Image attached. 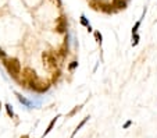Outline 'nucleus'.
Here are the masks:
<instances>
[{
    "label": "nucleus",
    "mask_w": 157,
    "mask_h": 138,
    "mask_svg": "<svg viewBox=\"0 0 157 138\" xmlns=\"http://www.w3.org/2000/svg\"><path fill=\"white\" fill-rule=\"evenodd\" d=\"M94 38H96V41H97L99 43H102V41H103V36H102V34H100L99 31L94 32Z\"/></svg>",
    "instance_id": "9b49d317"
},
{
    "label": "nucleus",
    "mask_w": 157,
    "mask_h": 138,
    "mask_svg": "<svg viewBox=\"0 0 157 138\" xmlns=\"http://www.w3.org/2000/svg\"><path fill=\"white\" fill-rule=\"evenodd\" d=\"M138 42H139V35H138V34H134V41H132V45H134V46H136V45H138Z\"/></svg>",
    "instance_id": "4468645a"
},
{
    "label": "nucleus",
    "mask_w": 157,
    "mask_h": 138,
    "mask_svg": "<svg viewBox=\"0 0 157 138\" xmlns=\"http://www.w3.org/2000/svg\"><path fill=\"white\" fill-rule=\"evenodd\" d=\"M49 60H47V61H49V63H50V66H52V67H56V66H57V60H56V57H54V54L53 53H50L49 54Z\"/></svg>",
    "instance_id": "0eeeda50"
},
{
    "label": "nucleus",
    "mask_w": 157,
    "mask_h": 138,
    "mask_svg": "<svg viewBox=\"0 0 157 138\" xmlns=\"http://www.w3.org/2000/svg\"><path fill=\"white\" fill-rule=\"evenodd\" d=\"M113 7L118 9V10H121V9H125V7H126V1H125V0H114V1H113Z\"/></svg>",
    "instance_id": "20e7f679"
},
{
    "label": "nucleus",
    "mask_w": 157,
    "mask_h": 138,
    "mask_svg": "<svg viewBox=\"0 0 157 138\" xmlns=\"http://www.w3.org/2000/svg\"><path fill=\"white\" fill-rule=\"evenodd\" d=\"M77 67H78V61H72V63L68 66V69L71 70V71H74V70L77 69Z\"/></svg>",
    "instance_id": "ddd939ff"
},
{
    "label": "nucleus",
    "mask_w": 157,
    "mask_h": 138,
    "mask_svg": "<svg viewBox=\"0 0 157 138\" xmlns=\"http://www.w3.org/2000/svg\"><path fill=\"white\" fill-rule=\"evenodd\" d=\"M131 124H132V122H131V120H128V122H126L125 124H124V128H128L129 126H131Z\"/></svg>",
    "instance_id": "dca6fc26"
},
{
    "label": "nucleus",
    "mask_w": 157,
    "mask_h": 138,
    "mask_svg": "<svg viewBox=\"0 0 157 138\" xmlns=\"http://www.w3.org/2000/svg\"><path fill=\"white\" fill-rule=\"evenodd\" d=\"M88 120H89V117H85L84 120H82V122H81V123H79V124H78V127L75 128V131H74V133H72V135H71V137H74V135H75V134L78 133L79 130H81V128H82V127H84V126H85V123L88 122Z\"/></svg>",
    "instance_id": "423d86ee"
},
{
    "label": "nucleus",
    "mask_w": 157,
    "mask_h": 138,
    "mask_svg": "<svg viewBox=\"0 0 157 138\" xmlns=\"http://www.w3.org/2000/svg\"><path fill=\"white\" fill-rule=\"evenodd\" d=\"M16 95H17V98H18V101L21 102L22 105H25L26 107H32V103H31L29 101H28V99H25V98H22V96L20 95V94H16Z\"/></svg>",
    "instance_id": "39448f33"
},
{
    "label": "nucleus",
    "mask_w": 157,
    "mask_h": 138,
    "mask_svg": "<svg viewBox=\"0 0 157 138\" xmlns=\"http://www.w3.org/2000/svg\"><path fill=\"white\" fill-rule=\"evenodd\" d=\"M57 119H58V116H57V117H54V119H53L52 122H50V124H49V127H47V130L45 131V134H43V135H46V134H49L50 131H52L53 127H54V124H56V120H57Z\"/></svg>",
    "instance_id": "6e6552de"
},
{
    "label": "nucleus",
    "mask_w": 157,
    "mask_h": 138,
    "mask_svg": "<svg viewBox=\"0 0 157 138\" xmlns=\"http://www.w3.org/2000/svg\"><path fill=\"white\" fill-rule=\"evenodd\" d=\"M6 110H7V114H9V116L11 117V119L14 117V112H13V109H11L10 105H6Z\"/></svg>",
    "instance_id": "9d476101"
},
{
    "label": "nucleus",
    "mask_w": 157,
    "mask_h": 138,
    "mask_svg": "<svg viewBox=\"0 0 157 138\" xmlns=\"http://www.w3.org/2000/svg\"><path fill=\"white\" fill-rule=\"evenodd\" d=\"M57 32H60V34H64V32L67 31V20L64 18V17H60L58 18V22H57Z\"/></svg>",
    "instance_id": "f03ea898"
},
{
    "label": "nucleus",
    "mask_w": 157,
    "mask_h": 138,
    "mask_svg": "<svg viewBox=\"0 0 157 138\" xmlns=\"http://www.w3.org/2000/svg\"><path fill=\"white\" fill-rule=\"evenodd\" d=\"M4 66H6V69H7V71H9L13 77H18L20 71H21V64H20V61H18L17 59H9V60H6Z\"/></svg>",
    "instance_id": "f257e3e1"
},
{
    "label": "nucleus",
    "mask_w": 157,
    "mask_h": 138,
    "mask_svg": "<svg viewBox=\"0 0 157 138\" xmlns=\"http://www.w3.org/2000/svg\"><path fill=\"white\" fill-rule=\"evenodd\" d=\"M81 107H82V106H77V107H75V109H74L72 112H71V113H70V116H72V114H75V113H77V112H78L79 109H81Z\"/></svg>",
    "instance_id": "2eb2a0df"
},
{
    "label": "nucleus",
    "mask_w": 157,
    "mask_h": 138,
    "mask_svg": "<svg viewBox=\"0 0 157 138\" xmlns=\"http://www.w3.org/2000/svg\"><path fill=\"white\" fill-rule=\"evenodd\" d=\"M81 24H82V25H84V27H89L90 24H89V21H88V18H86V17L84 16V14H82V16H81Z\"/></svg>",
    "instance_id": "1a4fd4ad"
},
{
    "label": "nucleus",
    "mask_w": 157,
    "mask_h": 138,
    "mask_svg": "<svg viewBox=\"0 0 157 138\" xmlns=\"http://www.w3.org/2000/svg\"><path fill=\"white\" fill-rule=\"evenodd\" d=\"M58 77H60V73H58V71H57V73L54 74V77H53V81H56V80H57V78H58Z\"/></svg>",
    "instance_id": "f3484780"
},
{
    "label": "nucleus",
    "mask_w": 157,
    "mask_h": 138,
    "mask_svg": "<svg viewBox=\"0 0 157 138\" xmlns=\"http://www.w3.org/2000/svg\"><path fill=\"white\" fill-rule=\"evenodd\" d=\"M21 138H28V137H26V135H24V137H21Z\"/></svg>",
    "instance_id": "6ab92c4d"
},
{
    "label": "nucleus",
    "mask_w": 157,
    "mask_h": 138,
    "mask_svg": "<svg viewBox=\"0 0 157 138\" xmlns=\"http://www.w3.org/2000/svg\"><path fill=\"white\" fill-rule=\"evenodd\" d=\"M139 27H141V20H139V21H138V22H136V24H135V25H134V28H132V35L138 32V29H139Z\"/></svg>",
    "instance_id": "f8f14e48"
},
{
    "label": "nucleus",
    "mask_w": 157,
    "mask_h": 138,
    "mask_svg": "<svg viewBox=\"0 0 157 138\" xmlns=\"http://www.w3.org/2000/svg\"><path fill=\"white\" fill-rule=\"evenodd\" d=\"M0 56H3V57H4V56H6V53H4V52H3V50H1V49H0Z\"/></svg>",
    "instance_id": "a211bd4d"
},
{
    "label": "nucleus",
    "mask_w": 157,
    "mask_h": 138,
    "mask_svg": "<svg viewBox=\"0 0 157 138\" xmlns=\"http://www.w3.org/2000/svg\"><path fill=\"white\" fill-rule=\"evenodd\" d=\"M25 78H26V81H38V75H36V73L33 71L32 69H26L25 71Z\"/></svg>",
    "instance_id": "7ed1b4c3"
}]
</instances>
